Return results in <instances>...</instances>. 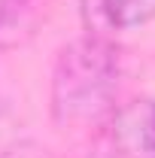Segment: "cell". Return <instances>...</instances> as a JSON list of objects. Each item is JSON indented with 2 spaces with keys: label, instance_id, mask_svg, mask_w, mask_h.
<instances>
[{
  "label": "cell",
  "instance_id": "6da1fadb",
  "mask_svg": "<svg viewBox=\"0 0 155 158\" xmlns=\"http://www.w3.org/2000/svg\"><path fill=\"white\" fill-rule=\"evenodd\" d=\"M119 91V49L85 34L61 49L52 70V116L58 125H85L113 113Z\"/></svg>",
  "mask_w": 155,
  "mask_h": 158
},
{
  "label": "cell",
  "instance_id": "7a4b0ae2",
  "mask_svg": "<svg viewBox=\"0 0 155 158\" xmlns=\"http://www.w3.org/2000/svg\"><path fill=\"white\" fill-rule=\"evenodd\" d=\"M85 158H155V100L137 98L113 110Z\"/></svg>",
  "mask_w": 155,
  "mask_h": 158
},
{
  "label": "cell",
  "instance_id": "3957f363",
  "mask_svg": "<svg viewBox=\"0 0 155 158\" xmlns=\"http://www.w3.org/2000/svg\"><path fill=\"white\" fill-rule=\"evenodd\" d=\"M82 19L88 34L134 31L155 19V0H82Z\"/></svg>",
  "mask_w": 155,
  "mask_h": 158
}]
</instances>
